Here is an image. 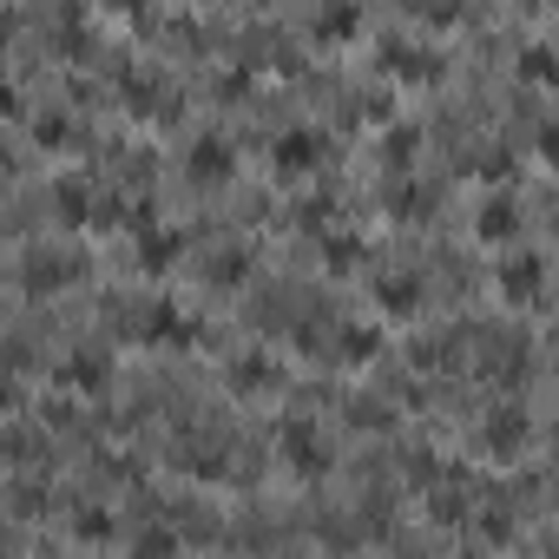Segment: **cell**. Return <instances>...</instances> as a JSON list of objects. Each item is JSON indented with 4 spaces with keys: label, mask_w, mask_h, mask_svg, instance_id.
<instances>
[{
    "label": "cell",
    "mask_w": 559,
    "mask_h": 559,
    "mask_svg": "<svg viewBox=\"0 0 559 559\" xmlns=\"http://www.w3.org/2000/svg\"><path fill=\"white\" fill-rule=\"evenodd\" d=\"M382 73L402 80V86H435L441 80V53L415 47V40H382Z\"/></svg>",
    "instance_id": "10"
},
{
    "label": "cell",
    "mask_w": 559,
    "mask_h": 559,
    "mask_svg": "<svg viewBox=\"0 0 559 559\" xmlns=\"http://www.w3.org/2000/svg\"><path fill=\"white\" fill-rule=\"evenodd\" d=\"M185 178H191L198 191H224V185L237 178V145L217 139V132L191 139V152H185Z\"/></svg>",
    "instance_id": "8"
},
{
    "label": "cell",
    "mask_w": 559,
    "mask_h": 559,
    "mask_svg": "<svg viewBox=\"0 0 559 559\" xmlns=\"http://www.w3.org/2000/svg\"><path fill=\"white\" fill-rule=\"evenodd\" d=\"M178 474H191V480H230V441L224 435H185L178 441Z\"/></svg>",
    "instance_id": "13"
},
{
    "label": "cell",
    "mask_w": 559,
    "mask_h": 559,
    "mask_svg": "<svg viewBox=\"0 0 559 559\" xmlns=\"http://www.w3.org/2000/svg\"><path fill=\"white\" fill-rule=\"evenodd\" d=\"M126 330H132L139 343H152V349H191V343H198V317H185L171 297H152L139 317H126Z\"/></svg>",
    "instance_id": "4"
},
{
    "label": "cell",
    "mask_w": 559,
    "mask_h": 559,
    "mask_svg": "<svg viewBox=\"0 0 559 559\" xmlns=\"http://www.w3.org/2000/svg\"><path fill=\"white\" fill-rule=\"evenodd\" d=\"M376 304H382V317L408 323V317H421V304H428V284H421L415 270H389V276H376Z\"/></svg>",
    "instance_id": "14"
},
{
    "label": "cell",
    "mask_w": 559,
    "mask_h": 559,
    "mask_svg": "<svg viewBox=\"0 0 559 559\" xmlns=\"http://www.w3.org/2000/svg\"><path fill=\"white\" fill-rule=\"evenodd\" d=\"M330 356H336L343 369H369V362L382 356V330H376V323H336V330H330Z\"/></svg>",
    "instance_id": "18"
},
{
    "label": "cell",
    "mask_w": 559,
    "mask_h": 559,
    "mask_svg": "<svg viewBox=\"0 0 559 559\" xmlns=\"http://www.w3.org/2000/svg\"><path fill=\"white\" fill-rule=\"evenodd\" d=\"M513 73H520L526 86H559V53H552V47H526V53L513 60Z\"/></svg>",
    "instance_id": "24"
},
{
    "label": "cell",
    "mask_w": 559,
    "mask_h": 559,
    "mask_svg": "<svg viewBox=\"0 0 559 559\" xmlns=\"http://www.w3.org/2000/svg\"><path fill=\"white\" fill-rule=\"evenodd\" d=\"M178 257H185V237L171 230V224H139L132 230V263L145 270V276H165V270H178Z\"/></svg>",
    "instance_id": "11"
},
{
    "label": "cell",
    "mask_w": 559,
    "mask_h": 559,
    "mask_svg": "<svg viewBox=\"0 0 559 559\" xmlns=\"http://www.w3.org/2000/svg\"><path fill=\"white\" fill-rule=\"evenodd\" d=\"M243 93H250V73H217V99L224 106H237Z\"/></svg>",
    "instance_id": "33"
},
{
    "label": "cell",
    "mask_w": 559,
    "mask_h": 559,
    "mask_svg": "<svg viewBox=\"0 0 559 559\" xmlns=\"http://www.w3.org/2000/svg\"><path fill=\"white\" fill-rule=\"evenodd\" d=\"M53 47H60V60H73V67H86V60L99 53V47H93V21H86V8H80V0H60Z\"/></svg>",
    "instance_id": "16"
},
{
    "label": "cell",
    "mask_w": 559,
    "mask_h": 559,
    "mask_svg": "<svg viewBox=\"0 0 559 559\" xmlns=\"http://www.w3.org/2000/svg\"><path fill=\"white\" fill-rule=\"evenodd\" d=\"M474 435H480V454L507 467V461H520V454H526V441H533V415H526L520 402H493V408L480 415V428H474Z\"/></svg>",
    "instance_id": "3"
},
{
    "label": "cell",
    "mask_w": 559,
    "mask_h": 559,
    "mask_svg": "<svg viewBox=\"0 0 559 559\" xmlns=\"http://www.w3.org/2000/svg\"><path fill=\"white\" fill-rule=\"evenodd\" d=\"M310 34H317L323 47H349V40L362 34V0H317Z\"/></svg>",
    "instance_id": "15"
},
{
    "label": "cell",
    "mask_w": 559,
    "mask_h": 559,
    "mask_svg": "<svg viewBox=\"0 0 559 559\" xmlns=\"http://www.w3.org/2000/svg\"><path fill=\"white\" fill-rule=\"evenodd\" d=\"M520 237H526V204H520L507 185H493V191L474 204V243H500V250H507V243H520Z\"/></svg>",
    "instance_id": "7"
},
{
    "label": "cell",
    "mask_w": 559,
    "mask_h": 559,
    "mask_svg": "<svg viewBox=\"0 0 559 559\" xmlns=\"http://www.w3.org/2000/svg\"><path fill=\"white\" fill-rule=\"evenodd\" d=\"M474 533H480L487 546H507V539H513V513H507V507H480V513H474Z\"/></svg>",
    "instance_id": "28"
},
{
    "label": "cell",
    "mask_w": 559,
    "mask_h": 559,
    "mask_svg": "<svg viewBox=\"0 0 559 559\" xmlns=\"http://www.w3.org/2000/svg\"><path fill=\"white\" fill-rule=\"evenodd\" d=\"M493 297L507 310H539L546 304V257L539 250H507L493 263Z\"/></svg>",
    "instance_id": "2"
},
{
    "label": "cell",
    "mask_w": 559,
    "mask_h": 559,
    "mask_svg": "<svg viewBox=\"0 0 559 559\" xmlns=\"http://www.w3.org/2000/svg\"><path fill=\"white\" fill-rule=\"evenodd\" d=\"M34 145H40V152H73V145H80L73 112H40V119H34Z\"/></svg>",
    "instance_id": "21"
},
{
    "label": "cell",
    "mask_w": 559,
    "mask_h": 559,
    "mask_svg": "<svg viewBox=\"0 0 559 559\" xmlns=\"http://www.w3.org/2000/svg\"><path fill=\"white\" fill-rule=\"evenodd\" d=\"M317 243H323V270L330 276H362L369 270V243L356 230H323Z\"/></svg>",
    "instance_id": "19"
},
{
    "label": "cell",
    "mask_w": 559,
    "mask_h": 559,
    "mask_svg": "<svg viewBox=\"0 0 559 559\" xmlns=\"http://www.w3.org/2000/svg\"><path fill=\"white\" fill-rule=\"evenodd\" d=\"M435 211V191L428 185H415V178H402L395 191H389V217H402V224H415V217H428Z\"/></svg>",
    "instance_id": "23"
},
{
    "label": "cell",
    "mask_w": 559,
    "mask_h": 559,
    "mask_svg": "<svg viewBox=\"0 0 559 559\" xmlns=\"http://www.w3.org/2000/svg\"><path fill=\"white\" fill-rule=\"evenodd\" d=\"M112 533H119V526H112L106 507H80V513H73V539H80V546H106Z\"/></svg>",
    "instance_id": "26"
},
{
    "label": "cell",
    "mask_w": 559,
    "mask_h": 559,
    "mask_svg": "<svg viewBox=\"0 0 559 559\" xmlns=\"http://www.w3.org/2000/svg\"><path fill=\"white\" fill-rule=\"evenodd\" d=\"M349 119H369L376 126V119H389V99L382 93H362V99H349Z\"/></svg>",
    "instance_id": "32"
},
{
    "label": "cell",
    "mask_w": 559,
    "mask_h": 559,
    "mask_svg": "<svg viewBox=\"0 0 559 559\" xmlns=\"http://www.w3.org/2000/svg\"><path fill=\"white\" fill-rule=\"evenodd\" d=\"M276 461H284L297 480H323L330 474V441L310 415H284L276 421Z\"/></svg>",
    "instance_id": "1"
},
{
    "label": "cell",
    "mask_w": 559,
    "mask_h": 559,
    "mask_svg": "<svg viewBox=\"0 0 559 559\" xmlns=\"http://www.w3.org/2000/svg\"><path fill=\"white\" fill-rule=\"evenodd\" d=\"M106 8L126 14V21H145V14H152V0H106Z\"/></svg>",
    "instance_id": "35"
},
{
    "label": "cell",
    "mask_w": 559,
    "mask_h": 559,
    "mask_svg": "<svg viewBox=\"0 0 559 559\" xmlns=\"http://www.w3.org/2000/svg\"><path fill=\"white\" fill-rule=\"evenodd\" d=\"M349 421H356V428H389L395 415H389V408H376V402H356V408H349Z\"/></svg>",
    "instance_id": "34"
},
{
    "label": "cell",
    "mask_w": 559,
    "mask_h": 559,
    "mask_svg": "<svg viewBox=\"0 0 559 559\" xmlns=\"http://www.w3.org/2000/svg\"><path fill=\"white\" fill-rule=\"evenodd\" d=\"M250 276H257L250 243H217V250L204 257V284H211V290H243Z\"/></svg>",
    "instance_id": "17"
},
{
    "label": "cell",
    "mask_w": 559,
    "mask_h": 559,
    "mask_svg": "<svg viewBox=\"0 0 559 559\" xmlns=\"http://www.w3.org/2000/svg\"><path fill=\"white\" fill-rule=\"evenodd\" d=\"M428 513H435V526H474L480 507H474L461 487H435V493H428Z\"/></svg>",
    "instance_id": "22"
},
{
    "label": "cell",
    "mask_w": 559,
    "mask_h": 559,
    "mask_svg": "<svg viewBox=\"0 0 559 559\" xmlns=\"http://www.w3.org/2000/svg\"><path fill=\"white\" fill-rule=\"evenodd\" d=\"M552 461H559V428H552Z\"/></svg>",
    "instance_id": "36"
},
{
    "label": "cell",
    "mask_w": 559,
    "mask_h": 559,
    "mask_svg": "<svg viewBox=\"0 0 559 559\" xmlns=\"http://www.w3.org/2000/svg\"><path fill=\"white\" fill-rule=\"evenodd\" d=\"M119 106H126L139 126H165V119H178V93H171L165 80H152V73H126Z\"/></svg>",
    "instance_id": "9"
},
{
    "label": "cell",
    "mask_w": 559,
    "mask_h": 559,
    "mask_svg": "<svg viewBox=\"0 0 559 559\" xmlns=\"http://www.w3.org/2000/svg\"><path fill=\"white\" fill-rule=\"evenodd\" d=\"M80 276H86V257H73V250L34 243V250L21 257V290H27V297H60L67 284H80Z\"/></svg>",
    "instance_id": "5"
},
{
    "label": "cell",
    "mask_w": 559,
    "mask_h": 559,
    "mask_svg": "<svg viewBox=\"0 0 559 559\" xmlns=\"http://www.w3.org/2000/svg\"><path fill=\"white\" fill-rule=\"evenodd\" d=\"M533 158L559 171V119H539V126H533Z\"/></svg>",
    "instance_id": "30"
},
{
    "label": "cell",
    "mask_w": 559,
    "mask_h": 559,
    "mask_svg": "<svg viewBox=\"0 0 559 559\" xmlns=\"http://www.w3.org/2000/svg\"><path fill=\"white\" fill-rule=\"evenodd\" d=\"M415 152H421V132H415V126H389V139H382V158H389L395 171H408V165H415Z\"/></svg>",
    "instance_id": "27"
},
{
    "label": "cell",
    "mask_w": 559,
    "mask_h": 559,
    "mask_svg": "<svg viewBox=\"0 0 559 559\" xmlns=\"http://www.w3.org/2000/svg\"><path fill=\"white\" fill-rule=\"evenodd\" d=\"M224 382H230V395H263V389H276V362L263 349H243V356H230Z\"/></svg>",
    "instance_id": "20"
},
{
    "label": "cell",
    "mask_w": 559,
    "mask_h": 559,
    "mask_svg": "<svg viewBox=\"0 0 559 559\" xmlns=\"http://www.w3.org/2000/svg\"><path fill=\"white\" fill-rule=\"evenodd\" d=\"M330 224H336V198H304V204H297V230H317V237H323Z\"/></svg>",
    "instance_id": "29"
},
{
    "label": "cell",
    "mask_w": 559,
    "mask_h": 559,
    "mask_svg": "<svg viewBox=\"0 0 559 559\" xmlns=\"http://www.w3.org/2000/svg\"><path fill=\"white\" fill-rule=\"evenodd\" d=\"M60 382H67L73 395H106V389H112V349L80 343V349L60 362Z\"/></svg>",
    "instance_id": "12"
},
{
    "label": "cell",
    "mask_w": 559,
    "mask_h": 559,
    "mask_svg": "<svg viewBox=\"0 0 559 559\" xmlns=\"http://www.w3.org/2000/svg\"><path fill=\"white\" fill-rule=\"evenodd\" d=\"M132 546H139V552H178V533H171V526H145Z\"/></svg>",
    "instance_id": "31"
},
{
    "label": "cell",
    "mask_w": 559,
    "mask_h": 559,
    "mask_svg": "<svg viewBox=\"0 0 559 559\" xmlns=\"http://www.w3.org/2000/svg\"><path fill=\"white\" fill-rule=\"evenodd\" d=\"M323 158H330V139H323L317 126H290V132H276V145H270V171L284 178V185L317 178Z\"/></svg>",
    "instance_id": "6"
},
{
    "label": "cell",
    "mask_w": 559,
    "mask_h": 559,
    "mask_svg": "<svg viewBox=\"0 0 559 559\" xmlns=\"http://www.w3.org/2000/svg\"><path fill=\"white\" fill-rule=\"evenodd\" d=\"M513 165H520V158H513V145H487V152L474 158V178L493 191V185H513Z\"/></svg>",
    "instance_id": "25"
}]
</instances>
